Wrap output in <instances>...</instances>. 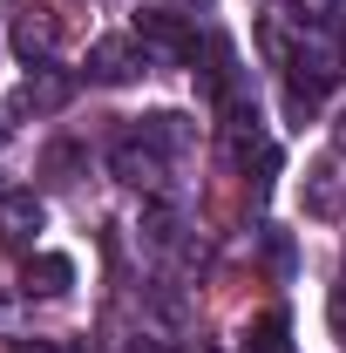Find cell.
I'll return each mask as SVG.
<instances>
[{
	"label": "cell",
	"instance_id": "1",
	"mask_svg": "<svg viewBox=\"0 0 346 353\" xmlns=\"http://www.w3.org/2000/svg\"><path fill=\"white\" fill-rule=\"evenodd\" d=\"M143 68H150V48H143V41L109 34V41L88 48V75H95V82H109V88H116V82H136Z\"/></svg>",
	"mask_w": 346,
	"mask_h": 353
},
{
	"label": "cell",
	"instance_id": "2",
	"mask_svg": "<svg viewBox=\"0 0 346 353\" xmlns=\"http://www.w3.org/2000/svg\"><path fill=\"white\" fill-rule=\"evenodd\" d=\"M41 231V197L34 190H0V245L7 252H28Z\"/></svg>",
	"mask_w": 346,
	"mask_h": 353
},
{
	"label": "cell",
	"instance_id": "3",
	"mask_svg": "<svg viewBox=\"0 0 346 353\" xmlns=\"http://www.w3.org/2000/svg\"><path fill=\"white\" fill-rule=\"evenodd\" d=\"M136 41L156 48V54H170V61H190V54H197L190 21H176V14H136Z\"/></svg>",
	"mask_w": 346,
	"mask_h": 353
},
{
	"label": "cell",
	"instance_id": "4",
	"mask_svg": "<svg viewBox=\"0 0 346 353\" xmlns=\"http://www.w3.org/2000/svg\"><path fill=\"white\" fill-rule=\"evenodd\" d=\"M75 285V259H61V252H41V259H28V292H68Z\"/></svg>",
	"mask_w": 346,
	"mask_h": 353
},
{
	"label": "cell",
	"instance_id": "5",
	"mask_svg": "<svg viewBox=\"0 0 346 353\" xmlns=\"http://www.w3.org/2000/svg\"><path fill=\"white\" fill-rule=\"evenodd\" d=\"M245 353H292V319L272 306L252 319V333H245Z\"/></svg>",
	"mask_w": 346,
	"mask_h": 353
},
{
	"label": "cell",
	"instance_id": "6",
	"mask_svg": "<svg viewBox=\"0 0 346 353\" xmlns=\"http://www.w3.org/2000/svg\"><path fill=\"white\" fill-rule=\"evenodd\" d=\"M143 143H150V150H183V143H190V123H183V116H176V109H156V116H143Z\"/></svg>",
	"mask_w": 346,
	"mask_h": 353
},
{
	"label": "cell",
	"instance_id": "7",
	"mask_svg": "<svg viewBox=\"0 0 346 353\" xmlns=\"http://www.w3.org/2000/svg\"><path fill=\"white\" fill-rule=\"evenodd\" d=\"M156 170H163V163H156V150H136V143L116 150V176H123V183H156Z\"/></svg>",
	"mask_w": 346,
	"mask_h": 353
},
{
	"label": "cell",
	"instance_id": "8",
	"mask_svg": "<svg viewBox=\"0 0 346 353\" xmlns=\"http://www.w3.org/2000/svg\"><path fill=\"white\" fill-rule=\"evenodd\" d=\"M14 48H21V61L48 54V21H41V28H14Z\"/></svg>",
	"mask_w": 346,
	"mask_h": 353
},
{
	"label": "cell",
	"instance_id": "9",
	"mask_svg": "<svg viewBox=\"0 0 346 353\" xmlns=\"http://www.w3.org/2000/svg\"><path fill=\"white\" fill-rule=\"evenodd\" d=\"M326 319H333V340L346 347V285H333V299H326Z\"/></svg>",
	"mask_w": 346,
	"mask_h": 353
},
{
	"label": "cell",
	"instance_id": "10",
	"mask_svg": "<svg viewBox=\"0 0 346 353\" xmlns=\"http://www.w3.org/2000/svg\"><path fill=\"white\" fill-rule=\"evenodd\" d=\"M265 259L278 265V272H292V245H285V238H278V231H272V238H265Z\"/></svg>",
	"mask_w": 346,
	"mask_h": 353
},
{
	"label": "cell",
	"instance_id": "11",
	"mask_svg": "<svg viewBox=\"0 0 346 353\" xmlns=\"http://www.w3.org/2000/svg\"><path fill=\"white\" fill-rule=\"evenodd\" d=\"M333 150H346V109H340V123H333Z\"/></svg>",
	"mask_w": 346,
	"mask_h": 353
},
{
	"label": "cell",
	"instance_id": "12",
	"mask_svg": "<svg viewBox=\"0 0 346 353\" xmlns=\"http://www.w3.org/2000/svg\"><path fill=\"white\" fill-rule=\"evenodd\" d=\"M0 136H7V116H0Z\"/></svg>",
	"mask_w": 346,
	"mask_h": 353
},
{
	"label": "cell",
	"instance_id": "13",
	"mask_svg": "<svg viewBox=\"0 0 346 353\" xmlns=\"http://www.w3.org/2000/svg\"><path fill=\"white\" fill-rule=\"evenodd\" d=\"M340 54H346V34H340Z\"/></svg>",
	"mask_w": 346,
	"mask_h": 353
}]
</instances>
